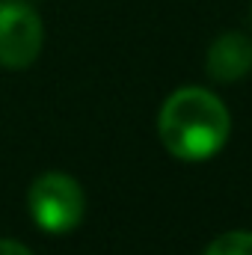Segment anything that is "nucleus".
<instances>
[{
	"instance_id": "nucleus-1",
	"label": "nucleus",
	"mask_w": 252,
	"mask_h": 255,
	"mask_svg": "<svg viewBox=\"0 0 252 255\" xmlns=\"http://www.w3.org/2000/svg\"><path fill=\"white\" fill-rule=\"evenodd\" d=\"M157 133L172 157L199 163L214 157L229 142L232 116L214 92L202 86H184L163 101Z\"/></svg>"
},
{
	"instance_id": "nucleus-2",
	"label": "nucleus",
	"mask_w": 252,
	"mask_h": 255,
	"mask_svg": "<svg viewBox=\"0 0 252 255\" xmlns=\"http://www.w3.org/2000/svg\"><path fill=\"white\" fill-rule=\"evenodd\" d=\"M27 208L42 232L65 235V232L80 226L83 211H86V199H83V187L71 175L45 172L30 184Z\"/></svg>"
},
{
	"instance_id": "nucleus-3",
	"label": "nucleus",
	"mask_w": 252,
	"mask_h": 255,
	"mask_svg": "<svg viewBox=\"0 0 252 255\" xmlns=\"http://www.w3.org/2000/svg\"><path fill=\"white\" fill-rule=\"evenodd\" d=\"M42 18L24 0H0V65L27 68L42 51Z\"/></svg>"
},
{
	"instance_id": "nucleus-4",
	"label": "nucleus",
	"mask_w": 252,
	"mask_h": 255,
	"mask_svg": "<svg viewBox=\"0 0 252 255\" xmlns=\"http://www.w3.org/2000/svg\"><path fill=\"white\" fill-rule=\"evenodd\" d=\"M205 71L217 83H235L252 71V39L244 33H223L211 48Z\"/></svg>"
},
{
	"instance_id": "nucleus-5",
	"label": "nucleus",
	"mask_w": 252,
	"mask_h": 255,
	"mask_svg": "<svg viewBox=\"0 0 252 255\" xmlns=\"http://www.w3.org/2000/svg\"><path fill=\"white\" fill-rule=\"evenodd\" d=\"M205 255H252V232H226L208 244Z\"/></svg>"
},
{
	"instance_id": "nucleus-6",
	"label": "nucleus",
	"mask_w": 252,
	"mask_h": 255,
	"mask_svg": "<svg viewBox=\"0 0 252 255\" xmlns=\"http://www.w3.org/2000/svg\"><path fill=\"white\" fill-rule=\"evenodd\" d=\"M0 255H33V253L18 241H0Z\"/></svg>"
}]
</instances>
